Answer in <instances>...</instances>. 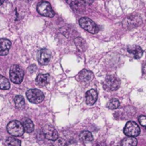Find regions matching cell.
<instances>
[{
	"label": "cell",
	"instance_id": "obj_23",
	"mask_svg": "<svg viewBox=\"0 0 146 146\" xmlns=\"http://www.w3.org/2000/svg\"><path fill=\"white\" fill-rule=\"evenodd\" d=\"M14 103H15L16 107L18 108H22L25 106V101L22 96H16L14 98Z\"/></svg>",
	"mask_w": 146,
	"mask_h": 146
},
{
	"label": "cell",
	"instance_id": "obj_5",
	"mask_svg": "<svg viewBox=\"0 0 146 146\" xmlns=\"http://www.w3.org/2000/svg\"><path fill=\"white\" fill-rule=\"evenodd\" d=\"M29 101L32 104H39L44 99V95L42 91L38 89H29L26 93Z\"/></svg>",
	"mask_w": 146,
	"mask_h": 146
},
{
	"label": "cell",
	"instance_id": "obj_13",
	"mask_svg": "<svg viewBox=\"0 0 146 146\" xmlns=\"http://www.w3.org/2000/svg\"><path fill=\"white\" fill-rule=\"evenodd\" d=\"M127 49H128V53L132 54L134 58H135V59L141 58L142 57L143 54V51L141 47L139 46H128Z\"/></svg>",
	"mask_w": 146,
	"mask_h": 146
},
{
	"label": "cell",
	"instance_id": "obj_1",
	"mask_svg": "<svg viewBox=\"0 0 146 146\" xmlns=\"http://www.w3.org/2000/svg\"><path fill=\"white\" fill-rule=\"evenodd\" d=\"M103 85H104V89L106 91H116L120 88L121 81L115 76H108L104 80Z\"/></svg>",
	"mask_w": 146,
	"mask_h": 146
},
{
	"label": "cell",
	"instance_id": "obj_7",
	"mask_svg": "<svg viewBox=\"0 0 146 146\" xmlns=\"http://www.w3.org/2000/svg\"><path fill=\"white\" fill-rule=\"evenodd\" d=\"M141 129L138 124L133 121H128L124 128V133L128 137L135 138L140 135Z\"/></svg>",
	"mask_w": 146,
	"mask_h": 146
},
{
	"label": "cell",
	"instance_id": "obj_11",
	"mask_svg": "<svg viewBox=\"0 0 146 146\" xmlns=\"http://www.w3.org/2000/svg\"><path fill=\"white\" fill-rule=\"evenodd\" d=\"M93 78H94L93 73L86 69L82 70L77 76L78 81L83 83L89 82V81H91L93 79Z\"/></svg>",
	"mask_w": 146,
	"mask_h": 146
},
{
	"label": "cell",
	"instance_id": "obj_14",
	"mask_svg": "<svg viewBox=\"0 0 146 146\" xmlns=\"http://www.w3.org/2000/svg\"><path fill=\"white\" fill-rule=\"evenodd\" d=\"M86 103L88 105L92 106L94 105L97 101V97H98V94L96 90L91 89L89 91H87L86 93Z\"/></svg>",
	"mask_w": 146,
	"mask_h": 146
},
{
	"label": "cell",
	"instance_id": "obj_8",
	"mask_svg": "<svg viewBox=\"0 0 146 146\" xmlns=\"http://www.w3.org/2000/svg\"><path fill=\"white\" fill-rule=\"evenodd\" d=\"M141 22L142 21H141L140 17L137 15H130L123 19V27L128 29H132L139 26Z\"/></svg>",
	"mask_w": 146,
	"mask_h": 146
},
{
	"label": "cell",
	"instance_id": "obj_26",
	"mask_svg": "<svg viewBox=\"0 0 146 146\" xmlns=\"http://www.w3.org/2000/svg\"><path fill=\"white\" fill-rule=\"evenodd\" d=\"M143 73L144 74H146V62L143 65Z\"/></svg>",
	"mask_w": 146,
	"mask_h": 146
},
{
	"label": "cell",
	"instance_id": "obj_3",
	"mask_svg": "<svg viewBox=\"0 0 146 146\" xmlns=\"http://www.w3.org/2000/svg\"><path fill=\"white\" fill-rule=\"evenodd\" d=\"M7 130L9 133L12 136H21L24 133V127L22 123L18 121H13L9 123Z\"/></svg>",
	"mask_w": 146,
	"mask_h": 146
},
{
	"label": "cell",
	"instance_id": "obj_24",
	"mask_svg": "<svg viewBox=\"0 0 146 146\" xmlns=\"http://www.w3.org/2000/svg\"><path fill=\"white\" fill-rule=\"evenodd\" d=\"M120 106V102L118 99L116 98H113V99L110 100L109 102L107 104V107H108L109 109L113 110V109H116L119 107Z\"/></svg>",
	"mask_w": 146,
	"mask_h": 146
},
{
	"label": "cell",
	"instance_id": "obj_9",
	"mask_svg": "<svg viewBox=\"0 0 146 146\" xmlns=\"http://www.w3.org/2000/svg\"><path fill=\"white\" fill-rule=\"evenodd\" d=\"M43 133L46 139L55 141L58 139V133L56 130L50 125H46L43 128Z\"/></svg>",
	"mask_w": 146,
	"mask_h": 146
},
{
	"label": "cell",
	"instance_id": "obj_18",
	"mask_svg": "<svg viewBox=\"0 0 146 146\" xmlns=\"http://www.w3.org/2000/svg\"><path fill=\"white\" fill-rule=\"evenodd\" d=\"M80 139L81 140V141H83L85 143H90L91 141H93L94 140V137H93L92 133L89 131H82V132L80 133Z\"/></svg>",
	"mask_w": 146,
	"mask_h": 146
},
{
	"label": "cell",
	"instance_id": "obj_17",
	"mask_svg": "<svg viewBox=\"0 0 146 146\" xmlns=\"http://www.w3.org/2000/svg\"><path fill=\"white\" fill-rule=\"evenodd\" d=\"M22 123L23 127H24V129L25 132L30 133H31L33 131H34V123H33L31 120H30L29 118H24V119L22 120V123Z\"/></svg>",
	"mask_w": 146,
	"mask_h": 146
},
{
	"label": "cell",
	"instance_id": "obj_15",
	"mask_svg": "<svg viewBox=\"0 0 146 146\" xmlns=\"http://www.w3.org/2000/svg\"><path fill=\"white\" fill-rule=\"evenodd\" d=\"M51 77L48 74H39L36 78V83L39 86H45L50 82Z\"/></svg>",
	"mask_w": 146,
	"mask_h": 146
},
{
	"label": "cell",
	"instance_id": "obj_27",
	"mask_svg": "<svg viewBox=\"0 0 146 146\" xmlns=\"http://www.w3.org/2000/svg\"><path fill=\"white\" fill-rule=\"evenodd\" d=\"M3 2H4V1H1V0H0V5H1V4H3Z\"/></svg>",
	"mask_w": 146,
	"mask_h": 146
},
{
	"label": "cell",
	"instance_id": "obj_10",
	"mask_svg": "<svg viewBox=\"0 0 146 146\" xmlns=\"http://www.w3.org/2000/svg\"><path fill=\"white\" fill-rule=\"evenodd\" d=\"M51 53L46 48L40 50L38 55V61L41 65H46L51 61Z\"/></svg>",
	"mask_w": 146,
	"mask_h": 146
},
{
	"label": "cell",
	"instance_id": "obj_12",
	"mask_svg": "<svg viewBox=\"0 0 146 146\" xmlns=\"http://www.w3.org/2000/svg\"><path fill=\"white\" fill-rule=\"evenodd\" d=\"M11 41L7 38L0 39V56H6L9 54L11 48Z\"/></svg>",
	"mask_w": 146,
	"mask_h": 146
},
{
	"label": "cell",
	"instance_id": "obj_19",
	"mask_svg": "<svg viewBox=\"0 0 146 146\" xmlns=\"http://www.w3.org/2000/svg\"><path fill=\"white\" fill-rule=\"evenodd\" d=\"M138 141L135 138L127 137L121 141V146H137Z\"/></svg>",
	"mask_w": 146,
	"mask_h": 146
},
{
	"label": "cell",
	"instance_id": "obj_25",
	"mask_svg": "<svg viewBox=\"0 0 146 146\" xmlns=\"http://www.w3.org/2000/svg\"><path fill=\"white\" fill-rule=\"evenodd\" d=\"M138 120H139L141 125L146 129V116H145V115H141L139 118H138Z\"/></svg>",
	"mask_w": 146,
	"mask_h": 146
},
{
	"label": "cell",
	"instance_id": "obj_16",
	"mask_svg": "<svg viewBox=\"0 0 146 146\" xmlns=\"http://www.w3.org/2000/svg\"><path fill=\"white\" fill-rule=\"evenodd\" d=\"M68 3L71 5V8L75 10L78 13H81L85 10V4L84 1H68Z\"/></svg>",
	"mask_w": 146,
	"mask_h": 146
},
{
	"label": "cell",
	"instance_id": "obj_2",
	"mask_svg": "<svg viewBox=\"0 0 146 146\" xmlns=\"http://www.w3.org/2000/svg\"><path fill=\"white\" fill-rule=\"evenodd\" d=\"M24 72L22 68L18 65H13L9 71V77L14 84H19L22 82Z\"/></svg>",
	"mask_w": 146,
	"mask_h": 146
},
{
	"label": "cell",
	"instance_id": "obj_6",
	"mask_svg": "<svg viewBox=\"0 0 146 146\" xmlns=\"http://www.w3.org/2000/svg\"><path fill=\"white\" fill-rule=\"evenodd\" d=\"M37 11L41 15L47 17H53L55 12L51 7V4L48 1H41L37 6Z\"/></svg>",
	"mask_w": 146,
	"mask_h": 146
},
{
	"label": "cell",
	"instance_id": "obj_20",
	"mask_svg": "<svg viewBox=\"0 0 146 146\" xmlns=\"http://www.w3.org/2000/svg\"><path fill=\"white\" fill-rule=\"evenodd\" d=\"M74 43H75V45L76 46L77 48L80 51H85V50L86 49V44L82 38H80V37L76 38L74 39Z\"/></svg>",
	"mask_w": 146,
	"mask_h": 146
},
{
	"label": "cell",
	"instance_id": "obj_21",
	"mask_svg": "<svg viewBox=\"0 0 146 146\" xmlns=\"http://www.w3.org/2000/svg\"><path fill=\"white\" fill-rule=\"evenodd\" d=\"M6 146H21V141L14 137H9L5 141Z\"/></svg>",
	"mask_w": 146,
	"mask_h": 146
},
{
	"label": "cell",
	"instance_id": "obj_22",
	"mask_svg": "<svg viewBox=\"0 0 146 146\" xmlns=\"http://www.w3.org/2000/svg\"><path fill=\"white\" fill-rule=\"evenodd\" d=\"M10 88V83L7 78L0 75V89L8 90Z\"/></svg>",
	"mask_w": 146,
	"mask_h": 146
},
{
	"label": "cell",
	"instance_id": "obj_4",
	"mask_svg": "<svg viewBox=\"0 0 146 146\" xmlns=\"http://www.w3.org/2000/svg\"><path fill=\"white\" fill-rule=\"evenodd\" d=\"M79 24L84 30L91 34H96L99 31L98 26L88 17H82L80 19Z\"/></svg>",
	"mask_w": 146,
	"mask_h": 146
}]
</instances>
